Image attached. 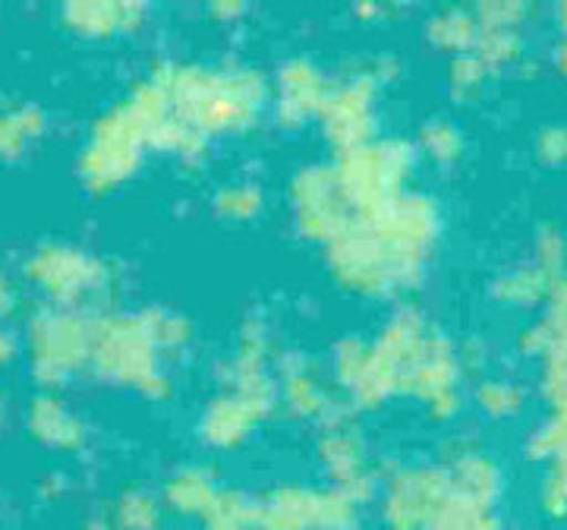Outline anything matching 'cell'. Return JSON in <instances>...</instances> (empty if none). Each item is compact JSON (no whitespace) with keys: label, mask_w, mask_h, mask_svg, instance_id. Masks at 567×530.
Here are the masks:
<instances>
[{"label":"cell","mask_w":567,"mask_h":530,"mask_svg":"<svg viewBox=\"0 0 567 530\" xmlns=\"http://www.w3.org/2000/svg\"><path fill=\"white\" fill-rule=\"evenodd\" d=\"M464 530H488L486 524H480V521H476V524H470V528H464Z\"/></svg>","instance_id":"6da1fadb"}]
</instances>
